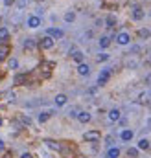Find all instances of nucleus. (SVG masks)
<instances>
[{
	"label": "nucleus",
	"instance_id": "f257e3e1",
	"mask_svg": "<svg viewBox=\"0 0 151 158\" xmlns=\"http://www.w3.org/2000/svg\"><path fill=\"white\" fill-rule=\"evenodd\" d=\"M63 35H65L63 30H59V28H48L46 30V37H50L53 40H56V39H63Z\"/></svg>",
	"mask_w": 151,
	"mask_h": 158
},
{
	"label": "nucleus",
	"instance_id": "f03ea898",
	"mask_svg": "<svg viewBox=\"0 0 151 158\" xmlns=\"http://www.w3.org/2000/svg\"><path fill=\"white\" fill-rule=\"evenodd\" d=\"M116 43H118L120 46H125V44L131 43V37H129L127 31H122V33H118V35H116Z\"/></svg>",
	"mask_w": 151,
	"mask_h": 158
},
{
	"label": "nucleus",
	"instance_id": "7ed1b4c3",
	"mask_svg": "<svg viewBox=\"0 0 151 158\" xmlns=\"http://www.w3.org/2000/svg\"><path fill=\"white\" fill-rule=\"evenodd\" d=\"M83 140L85 142H98L100 140V132L98 130H88V132L83 134Z\"/></svg>",
	"mask_w": 151,
	"mask_h": 158
},
{
	"label": "nucleus",
	"instance_id": "20e7f679",
	"mask_svg": "<svg viewBox=\"0 0 151 158\" xmlns=\"http://www.w3.org/2000/svg\"><path fill=\"white\" fill-rule=\"evenodd\" d=\"M109 77H111V70H109V68H105V70L98 75V85H100V86H101V85H105L107 81H109Z\"/></svg>",
	"mask_w": 151,
	"mask_h": 158
},
{
	"label": "nucleus",
	"instance_id": "39448f33",
	"mask_svg": "<svg viewBox=\"0 0 151 158\" xmlns=\"http://www.w3.org/2000/svg\"><path fill=\"white\" fill-rule=\"evenodd\" d=\"M28 26L31 30H35V28H39L41 26V17H37V15H33V17H30L28 18Z\"/></svg>",
	"mask_w": 151,
	"mask_h": 158
},
{
	"label": "nucleus",
	"instance_id": "423d86ee",
	"mask_svg": "<svg viewBox=\"0 0 151 158\" xmlns=\"http://www.w3.org/2000/svg\"><path fill=\"white\" fill-rule=\"evenodd\" d=\"M52 46H53V39H50V37H43V39H41V48L50 50Z\"/></svg>",
	"mask_w": 151,
	"mask_h": 158
},
{
	"label": "nucleus",
	"instance_id": "0eeeda50",
	"mask_svg": "<svg viewBox=\"0 0 151 158\" xmlns=\"http://www.w3.org/2000/svg\"><path fill=\"white\" fill-rule=\"evenodd\" d=\"M53 101H56V105H57V107H63V105H66L68 98H66L65 94H57V96H56V99H53Z\"/></svg>",
	"mask_w": 151,
	"mask_h": 158
},
{
	"label": "nucleus",
	"instance_id": "6e6552de",
	"mask_svg": "<svg viewBox=\"0 0 151 158\" xmlns=\"http://www.w3.org/2000/svg\"><path fill=\"white\" fill-rule=\"evenodd\" d=\"M78 74H79V75H88V74H90V68H88V64H85V63L78 64Z\"/></svg>",
	"mask_w": 151,
	"mask_h": 158
},
{
	"label": "nucleus",
	"instance_id": "1a4fd4ad",
	"mask_svg": "<svg viewBox=\"0 0 151 158\" xmlns=\"http://www.w3.org/2000/svg\"><path fill=\"white\" fill-rule=\"evenodd\" d=\"M133 130H129V129H125V130H122V134H120V138L123 140V142H129V140H133Z\"/></svg>",
	"mask_w": 151,
	"mask_h": 158
},
{
	"label": "nucleus",
	"instance_id": "9d476101",
	"mask_svg": "<svg viewBox=\"0 0 151 158\" xmlns=\"http://www.w3.org/2000/svg\"><path fill=\"white\" fill-rule=\"evenodd\" d=\"M98 44H100V48H109V46H111V37H107V35H103V37H100V40H98Z\"/></svg>",
	"mask_w": 151,
	"mask_h": 158
},
{
	"label": "nucleus",
	"instance_id": "9b49d317",
	"mask_svg": "<svg viewBox=\"0 0 151 158\" xmlns=\"http://www.w3.org/2000/svg\"><path fill=\"white\" fill-rule=\"evenodd\" d=\"M72 59H74L78 64H81V63H83V52H79V50H74V52H72Z\"/></svg>",
	"mask_w": 151,
	"mask_h": 158
},
{
	"label": "nucleus",
	"instance_id": "f8f14e48",
	"mask_svg": "<svg viewBox=\"0 0 151 158\" xmlns=\"http://www.w3.org/2000/svg\"><path fill=\"white\" fill-rule=\"evenodd\" d=\"M44 143H46V147L52 149V151H61V145L57 142H53V140H44Z\"/></svg>",
	"mask_w": 151,
	"mask_h": 158
},
{
	"label": "nucleus",
	"instance_id": "ddd939ff",
	"mask_svg": "<svg viewBox=\"0 0 151 158\" xmlns=\"http://www.w3.org/2000/svg\"><path fill=\"white\" fill-rule=\"evenodd\" d=\"M109 120H111V121H118L120 120V111H118V108L109 111Z\"/></svg>",
	"mask_w": 151,
	"mask_h": 158
},
{
	"label": "nucleus",
	"instance_id": "4468645a",
	"mask_svg": "<svg viewBox=\"0 0 151 158\" xmlns=\"http://www.w3.org/2000/svg\"><path fill=\"white\" fill-rule=\"evenodd\" d=\"M133 18L135 20H142L144 18V9L142 8H135L133 9Z\"/></svg>",
	"mask_w": 151,
	"mask_h": 158
},
{
	"label": "nucleus",
	"instance_id": "2eb2a0df",
	"mask_svg": "<svg viewBox=\"0 0 151 158\" xmlns=\"http://www.w3.org/2000/svg\"><path fill=\"white\" fill-rule=\"evenodd\" d=\"M90 118H92V116L88 114V112H79V114H78V120H79L81 123H88V121H90Z\"/></svg>",
	"mask_w": 151,
	"mask_h": 158
},
{
	"label": "nucleus",
	"instance_id": "dca6fc26",
	"mask_svg": "<svg viewBox=\"0 0 151 158\" xmlns=\"http://www.w3.org/2000/svg\"><path fill=\"white\" fill-rule=\"evenodd\" d=\"M107 156L109 158H118L120 156V149L118 147H111V149L107 151Z\"/></svg>",
	"mask_w": 151,
	"mask_h": 158
},
{
	"label": "nucleus",
	"instance_id": "f3484780",
	"mask_svg": "<svg viewBox=\"0 0 151 158\" xmlns=\"http://www.w3.org/2000/svg\"><path fill=\"white\" fill-rule=\"evenodd\" d=\"M22 46L26 48V50H33V48H35V40H33V39H26Z\"/></svg>",
	"mask_w": 151,
	"mask_h": 158
},
{
	"label": "nucleus",
	"instance_id": "a211bd4d",
	"mask_svg": "<svg viewBox=\"0 0 151 158\" xmlns=\"http://www.w3.org/2000/svg\"><path fill=\"white\" fill-rule=\"evenodd\" d=\"M9 39V30L8 28H0V40H8Z\"/></svg>",
	"mask_w": 151,
	"mask_h": 158
},
{
	"label": "nucleus",
	"instance_id": "6ab92c4d",
	"mask_svg": "<svg viewBox=\"0 0 151 158\" xmlns=\"http://www.w3.org/2000/svg\"><path fill=\"white\" fill-rule=\"evenodd\" d=\"M65 20H66V22H74V20H76V13L74 11H66L65 13Z\"/></svg>",
	"mask_w": 151,
	"mask_h": 158
},
{
	"label": "nucleus",
	"instance_id": "aec40b11",
	"mask_svg": "<svg viewBox=\"0 0 151 158\" xmlns=\"http://www.w3.org/2000/svg\"><path fill=\"white\" fill-rule=\"evenodd\" d=\"M127 156L129 158H136V156H138V149H136V147H129L127 149Z\"/></svg>",
	"mask_w": 151,
	"mask_h": 158
},
{
	"label": "nucleus",
	"instance_id": "412c9836",
	"mask_svg": "<svg viewBox=\"0 0 151 158\" xmlns=\"http://www.w3.org/2000/svg\"><path fill=\"white\" fill-rule=\"evenodd\" d=\"M105 24L109 26V28H113V26L116 24V17H114V15H109V17L105 18Z\"/></svg>",
	"mask_w": 151,
	"mask_h": 158
},
{
	"label": "nucleus",
	"instance_id": "4be33fe9",
	"mask_svg": "<svg viewBox=\"0 0 151 158\" xmlns=\"http://www.w3.org/2000/svg\"><path fill=\"white\" fill-rule=\"evenodd\" d=\"M136 149H149V140L142 138V140L138 142V147H136Z\"/></svg>",
	"mask_w": 151,
	"mask_h": 158
},
{
	"label": "nucleus",
	"instance_id": "5701e85b",
	"mask_svg": "<svg viewBox=\"0 0 151 158\" xmlns=\"http://www.w3.org/2000/svg\"><path fill=\"white\" fill-rule=\"evenodd\" d=\"M50 116H52V112H41V114H39V121L44 123V121H48V118H50Z\"/></svg>",
	"mask_w": 151,
	"mask_h": 158
},
{
	"label": "nucleus",
	"instance_id": "b1692460",
	"mask_svg": "<svg viewBox=\"0 0 151 158\" xmlns=\"http://www.w3.org/2000/svg\"><path fill=\"white\" fill-rule=\"evenodd\" d=\"M9 68H11V70H17V68H19V61L17 59H11L9 61Z\"/></svg>",
	"mask_w": 151,
	"mask_h": 158
},
{
	"label": "nucleus",
	"instance_id": "393cba45",
	"mask_svg": "<svg viewBox=\"0 0 151 158\" xmlns=\"http://www.w3.org/2000/svg\"><path fill=\"white\" fill-rule=\"evenodd\" d=\"M20 121H22L24 125H31V120L28 118V116H24V118H20Z\"/></svg>",
	"mask_w": 151,
	"mask_h": 158
},
{
	"label": "nucleus",
	"instance_id": "a878e982",
	"mask_svg": "<svg viewBox=\"0 0 151 158\" xmlns=\"http://www.w3.org/2000/svg\"><path fill=\"white\" fill-rule=\"evenodd\" d=\"M107 59H109L107 53H100V55H98V61H100V63H101V61H107Z\"/></svg>",
	"mask_w": 151,
	"mask_h": 158
},
{
	"label": "nucleus",
	"instance_id": "bb28decb",
	"mask_svg": "<svg viewBox=\"0 0 151 158\" xmlns=\"http://www.w3.org/2000/svg\"><path fill=\"white\" fill-rule=\"evenodd\" d=\"M20 158H33V154L31 153H22V154H20Z\"/></svg>",
	"mask_w": 151,
	"mask_h": 158
},
{
	"label": "nucleus",
	"instance_id": "cd10ccee",
	"mask_svg": "<svg viewBox=\"0 0 151 158\" xmlns=\"http://www.w3.org/2000/svg\"><path fill=\"white\" fill-rule=\"evenodd\" d=\"M11 4H15V0H4V6H11Z\"/></svg>",
	"mask_w": 151,
	"mask_h": 158
},
{
	"label": "nucleus",
	"instance_id": "c85d7f7f",
	"mask_svg": "<svg viewBox=\"0 0 151 158\" xmlns=\"http://www.w3.org/2000/svg\"><path fill=\"white\" fill-rule=\"evenodd\" d=\"M138 35H140V37H146V35H147V31H146V30H140V31H138Z\"/></svg>",
	"mask_w": 151,
	"mask_h": 158
},
{
	"label": "nucleus",
	"instance_id": "c756f323",
	"mask_svg": "<svg viewBox=\"0 0 151 158\" xmlns=\"http://www.w3.org/2000/svg\"><path fill=\"white\" fill-rule=\"evenodd\" d=\"M4 147H6V145H4V140L0 138V153H2V151H4Z\"/></svg>",
	"mask_w": 151,
	"mask_h": 158
},
{
	"label": "nucleus",
	"instance_id": "7c9ffc66",
	"mask_svg": "<svg viewBox=\"0 0 151 158\" xmlns=\"http://www.w3.org/2000/svg\"><path fill=\"white\" fill-rule=\"evenodd\" d=\"M6 57V50H0V61H2Z\"/></svg>",
	"mask_w": 151,
	"mask_h": 158
},
{
	"label": "nucleus",
	"instance_id": "2f4dec72",
	"mask_svg": "<svg viewBox=\"0 0 151 158\" xmlns=\"http://www.w3.org/2000/svg\"><path fill=\"white\" fill-rule=\"evenodd\" d=\"M0 125H2V120H0Z\"/></svg>",
	"mask_w": 151,
	"mask_h": 158
}]
</instances>
